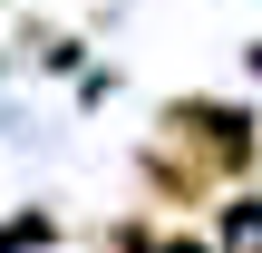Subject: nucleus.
Returning <instances> with one entry per match:
<instances>
[{"instance_id":"5","label":"nucleus","mask_w":262,"mask_h":253,"mask_svg":"<svg viewBox=\"0 0 262 253\" xmlns=\"http://www.w3.org/2000/svg\"><path fill=\"white\" fill-rule=\"evenodd\" d=\"M156 253H204V244H194V234H175V244H165V234H156Z\"/></svg>"},{"instance_id":"4","label":"nucleus","mask_w":262,"mask_h":253,"mask_svg":"<svg viewBox=\"0 0 262 253\" xmlns=\"http://www.w3.org/2000/svg\"><path fill=\"white\" fill-rule=\"evenodd\" d=\"M253 244H262V215H253V205H243V215L224 224V253H253Z\"/></svg>"},{"instance_id":"1","label":"nucleus","mask_w":262,"mask_h":253,"mask_svg":"<svg viewBox=\"0 0 262 253\" xmlns=\"http://www.w3.org/2000/svg\"><path fill=\"white\" fill-rule=\"evenodd\" d=\"M156 146H175V156H185V166H204L214 185H224V176H253V156H262L253 107H233V98H175Z\"/></svg>"},{"instance_id":"3","label":"nucleus","mask_w":262,"mask_h":253,"mask_svg":"<svg viewBox=\"0 0 262 253\" xmlns=\"http://www.w3.org/2000/svg\"><path fill=\"white\" fill-rule=\"evenodd\" d=\"M19 244H49V215H10L0 224V253H19Z\"/></svg>"},{"instance_id":"2","label":"nucleus","mask_w":262,"mask_h":253,"mask_svg":"<svg viewBox=\"0 0 262 253\" xmlns=\"http://www.w3.org/2000/svg\"><path fill=\"white\" fill-rule=\"evenodd\" d=\"M136 176H146V195H156L165 215H204V205H214V176H204V166H185L175 146H146V156H136Z\"/></svg>"},{"instance_id":"6","label":"nucleus","mask_w":262,"mask_h":253,"mask_svg":"<svg viewBox=\"0 0 262 253\" xmlns=\"http://www.w3.org/2000/svg\"><path fill=\"white\" fill-rule=\"evenodd\" d=\"M253 68H262V49H253Z\"/></svg>"}]
</instances>
